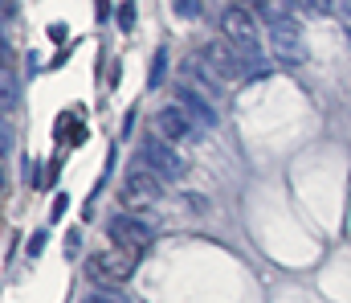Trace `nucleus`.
<instances>
[{
    "instance_id": "7ed1b4c3",
    "label": "nucleus",
    "mask_w": 351,
    "mask_h": 303,
    "mask_svg": "<svg viewBox=\"0 0 351 303\" xmlns=\"http://www.w3.org/2000/svg\"><path fill=\"white\" fill-rule=\"evenodd\" d=\"M164 197V181L147 168V164H135L127 177H123V189H119V201L127 205V209H147V205H156Z\"/></svg>"
},
{
    "instance_id": "6e6552de",
    "label": "nucleus",
    "mask_w": 351,
    "mask_h": 303,
    "mask_svg": "<svg viewBox=\"0 0 351 303\" xmlns=\"http://www.w3.org/2000/svg\"><path fill=\"white\" fill-rule=\"evenodd\" d=\"M156 131H160L168 144H176V148H180V144H196V139H200L196 123H192V119L184 115V106H176V102H172V106H164V111L156 115Z\"/></svg>"
},
{
    "instance_id": "ddd939ff",
    "label": "nucleus",
    "mask_w": 351,
    "mask_h": 303,
    "mask_svg": "<svg viewBox=\"0 0 351 303\" xmlns=\"http://www.w3.org/2000/svg\"><path fill=\"white\" fill-rule=\"evenodd\" d=\"M172 8L180 16H200V0H172Z\"/></svg>"
},
{
    "instance_id": "1a4fd4ad",
    "label": "nucleus",
    "mask_w": 351,
    "mask_h": 303,
    "mask_svg": "<svg viewBox=\"0 0 351 303\" xmlns=\"http://www.w3.org/2000/svg\"><path fill=\"white\" fill-rule=\"evenodd\" d=\"M176 106H184V115L196 123V127H217V106L204 99L196 87H176Z\"/></svg>"
},
{
    "instance_id": "39448f33",
    "label": "nucleus",
    "mask_w": 351,
    "mask_h": 303,
    "mask_svg": "<svg viewBox=\"0 0 351 303\" xmlns=\"http://www.w3.org/2000/svg\"><path fill=\"white\" fill-rule=\"evenodd\" d=\"M106 234H110V242H114V246H123V250H135V254H143V250L156 242V229L147 225V217H135V213H123V217H114V221L106 225Z\"/></svg>"
},
{
    "instance_id": "9b49d317",
    "label": "nucleus",
    "mask_w": 351,
    "mask_h": 303,
    "mask_svg": "<svg viewBox=\"0 0 351 303\" xmlns=\"http://www.w3.org/2000/svg\"><path fill=\"white\" fill-rule=\"evenodd\" d=\"M298 4L311 8L315 16H331V12H335V0H298Z\"/></svg>"
},
{
    "instance_id": "f257e3e1",
    "label": "nucleus",
    "mask_w": 351,
    "mask_h": 303,
    "mask_svg": "<svg viewBox=\"0 0 351 303\" xmlns=\"http://www.w3.org/2000/svg\"><path fill=\"white\" fill-rule=\"evenodd\" d=\"M221 33H225V41L245 58L250 74L262 70V29H258V12H254V8H245L241 0H233V4L221 12Z\"/></svg>"
},
{
    "instance_id": "f8f14e48",
    "label": "nucleus",
    "mask_w": 351,
    "mask_h": 303,
    "mask_svg": "<svg viewBox=\"0 0 351 303\" xmlns=\"http://www.w3.org/2000/svg\"><path fill=\"white\" fill-rule=\"evenodd\" d=\"M82 303H127V300H123L119 291H90Z\"/></svg>"
},
{
    "instance_id": "2eb2a0df",
    "label": "nucleus",
    "mask_w": 351,
    "mask_h": 303,
    "mask_svg": "<svg viewBox=\"0 0 351 303\" xmlns=\"http://www.w3.org/2000/svg\"><path fill=\"white\" fill-rule=\"evenodd\" d=\"M12 16H16V4H12V0H4V25H12Z\"/></svg>"
},
{
    "instance_id": "423d86ee",
    "label": "nucleus",
    "mask_w": 351,
    "mask_h": 303,
    "mask_svg": "<svg viewBox=\"0 0 351 303\" xmlns=\"http://www.w3.org/2000/svg\"><path fill=\"white\" fill-rule=\"evenodd\" d=\"M200 62L221 78V82H233V78H241V74H250V66H245V58L229 45V41H208L204 49H200Z\"/></svg>"
},
{
    "instance_id": "20e7f679",
    "label": "nucleus",
    "mask_w": 351,
    "mask_h": 303,
    "mask_svg": "<svg viewBox=\"0 0 351 303\" xmlns=\"http://www.w3.org/2000/svg\"><path fill=\"white\" fill-rule=\"evenodd\" d=\"M139 164H147L160 181H180V177H184V156L176 152V144H168L164 135H143V144H139Z\"/></svg>"
},
{
    "instance_id": "f03ea898",
    "label": "nucleus",
    "mask_w": 351,
    "mask_h": 303,
    "mask_svg": "<svg viewBox=\"0 0 351 303\" xmlns=\"http://www.w3.org/2000/svg\"><path fill=\"white\" fill-rule=\"evenodd\" d=\"M139 267V254L135 250H123V246H110V250H94L86 258V279L98 283V291H114L119 283H127Z\"/></svg>"
},
{
    "instance_id": "9d476101",
    "label": "nucleus",
    "mask_w": 351,
    "mask_h": 303,
    "mask_svg": "<svg viewBox=\"0 0 351 303\" xmlns=\"http://www.w3.org/2000/svg\"><path fill=\"white\" fill-rule=\"evenodd\" d=\"M184 74H188V78H196V91H208V95H213V91L221 87V78H217V74H213V70H208V66H204L200 58L184 62Z\"/></svg>"
},
{
    "instance_id": "0eeeda50",
    "label": "nucleus",
    "mask_w": 351,
    "mask_h": 303,
    "mask_svg": "<svg viewBox=\"0 0 351 303\" xmlns=\"http://www.w3.org/2000/svg\"><path fill=\"white\" fill-rule=\"evenodd\" d=\"M269 49H274V58H282V62H302V25L294 21V12L290 16H282L278 25H269Z\"/></svg>"
},
{
    "instance_id": "4468645a",
    "label": "nucleus",
    "mask_w": 351,
    "mask_h": 303,
    "mask_svg": "<svg viewBox=\"0 0 351 303\" xmlns=\"http://www.w3.org/2000/svg\"><path fill=\"white\" fill-rule=\"evenodd\" d=\"M119 25H123V29H131V25H135V12H131V4H123V8H119Z\"/></svg>"
}]
</instances>
